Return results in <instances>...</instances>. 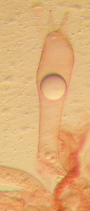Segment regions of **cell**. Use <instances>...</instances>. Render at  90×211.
I'll return each instance as SVG.
<instances>
[{
    "mask_svg": "<svg viewBox=\"0 0 90 211\" xmlns=\"http://www.w3.org/2000/svg\"><path fill=\"white\" fill-rule=\"evenodd\" d=\"M41 92L46 98L56 99L65 93L67 85L64 78L56 73H49L41 80L40 85Z\"/></svg>",
    "mask_w": 90,
    "mask_h": 211,
    "instance_id": "6da1fadb",
    "label": "cell"
}]
</instances>
